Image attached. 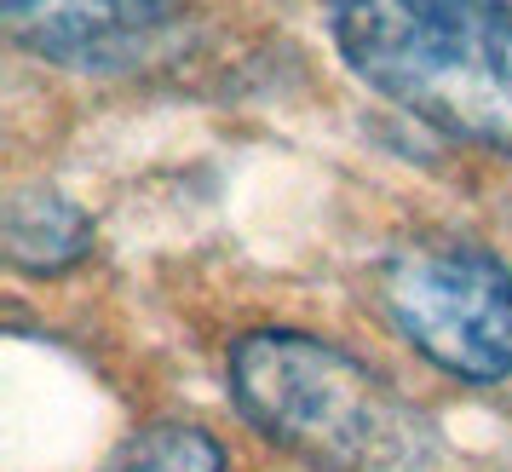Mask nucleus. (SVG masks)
I'll list each match as a JSON object with an SVG mask.
<instances>
[{
	"mask_svg": "<svg viewBox=\"0 0 512 472\" xmlns=\"http://www.w3.org/2000/svg\"><path fill=\"white\" fill-rule=\"evenodd\" d=\"M374 93L455 139L512 150V0H323Z\"/></svg>",
	"mask_w": 512,
	"mask_h": 472,
	"instance_id": "nucleus-1",
	"label": "nucleus"
},
{
	"mask_svg": "<svg viewBox=\"0 0 512 472\" xmlns=\"http://www.w3.org/2000/svg\"><path fill=\"white\" fill-rule=\"evenodd\" d=\"M231 398L277 449L317 472H426L432 426L340 346L259 329L231 346Z\"/></svg>",
	"mask_w": 512,
	"mask_h": 472,
	"instance_id": "nucleus-2",
	"label": "nucleus"
},
{
	"mask_svg": "<svg viewBox=\"0 0 512 472\" xmlns=\"http://www.w3.org/2000/svg\"><path fill=\"white\" fill-rule=\"evenodd\" d=\"M380 306L426 363L455 380L512 375V271L484 242L420 236L380 271Z\"/></svg>",
	"mask_w": 512,
	"mask_h": 472,
	"instance_id": "nucleus-3",
	"label": "nucleus"
},
{
	"mask_svg": "<svg viewBox=\"0 0 512 472\" xmlns=\"http://www.w3.org/2000/svg\"><path fill=\"white\" fill-rule=\"evenodd\" d=\"M24 52L87 75L139 70L185 18V0H0Z\"/></svg>",
	"mask_w": 512,
	"mask_h": 472,
	"instance_id": "nucleus-4",
	"label": "nucleus"
},
{
	"mask_svg": "<svg viewBox=\"0 0 512 472\" xmlns=\"http://www.w3.org/2000/svg\"><path fill=\"white\" fill-rule=\"evenodd\" d=\"M93 248V219L70 196L47 185H18L6 196V260L29 277H58L87 260Z\"/></svg>",
	"mask_w": 512,
	"mask_h": 472,
	"instance_id": "nucleus-5",
	"label": "nucleus"
},
{
	"mask_svg": "<svg viewBox=\"0 0 512 472\" xmlns=\"http://www.w3.org/2000/svg\"><path fill=\"white\" fill-rule=\"evenodd\" d=\"M116 472H225V449L213 444L202 426L167 421V426L139 432L121 449Z\"/></svg>",
	"mask_w": 512,
	"mask_h": 472,
	"instance_id": "nucleus-6",
	"label": "nucleus"
}]
</instances>
